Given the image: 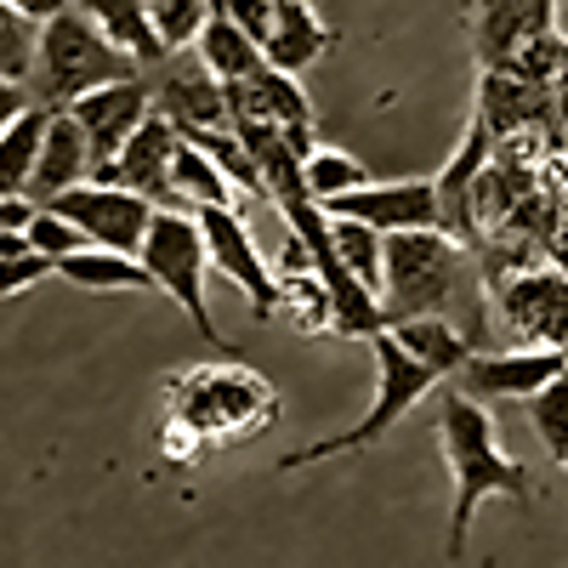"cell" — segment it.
Segmentation results:
<instances>
[{
  "label": "cell",
  "mask_w": 568,
  "mask_h": 568,
  "mask_svg": "<svg viewBox=\"0 0 568 568\" xmlns=\"http://www.w3.org/2000/svg\"><path fill=\"white\" fill-rule=\"evenodd\" d=\"M160 455L171 466L205 460L216 449L251 444L278 426V393L251 364H194L165 382Z\"/></svg>",
  "instance_id": "6da1fadb"
},
{
  "label": "cell",
  "mask_w": 568,
  "mask_h": 568,
  "mask_svg": "<svg viewBox=\"0 0 568 568\" xmlns=\"http://www.w3.org/2000/svg\"><path fill=\"white\" fill-rule=\"evenodd\" d=\"M438 444H444L449 478H455V506H449V540H444V551L460 557L478 506L489 495L529 500V471L500 449L495 415L484 409V398H471L460 387H438Z\"/></svg>",
  "instance_id": "7a4b0ae2"
},
{
  "label": "cell",
  "mask_w": 568,
  "mask_h": 568,
  "mask_svg": "<svg viewBox=\"0 0 568 568\" xmlns=\"http://www.w3.org/2000/svg\"><path fill=\"white\" fill-rule=\"evenodd\" d=\"M136 69L142 63L131 52H120L85 7H63L58 18L40 23V52H34L29 85H34V103L69 109L74 98H85V91H98L109 80H131Z\"/></svg>",
  "instance_id": "3957f363"
},
{
  "label": "cell",
  "mask_w": 568,
  "mask_h": 568,
  "mask_svg": "<svg viewBox=\"0 0 568 568\" xmlns=\"http://www.w3.org/2000/svg\"><path fill=\"white\" fill-rule=\"evenodd\" d=\"M369 353H375V398H369V409L347 426V433H329V438L307 444L302 455L278 460L284 471L336 460V455H358V449H369V444H382L393 426H398L426 393H438V382H444V375L426 364V358H415V353L393 336V329H375V336H369Z\"/></svg>",
  "instance_id": "277c9868"
},
{
  "label": "cell",
  "mask_w": 568,
  "mask_h": 568,
  "mask_svg": "<svg viewBox=\"0 0 568 568\" xmlns=\"http://www.w3.org/2000/svg\"><path fill=\"white\" fill-rule=\"evenodd\" d=\"M460 240L449 227H404L387 233V284H382V302H387V324L398 318H420V313H449L455 291H460Z\"/></svg>",
  "instance_id": "5b68a950"
},
{
  "label": "cell",
  "mask_w": 568,
  "mask_h": 568,
  "mask_svg": "<svg viewBox=\"0 0 568 568\" xmlns=\"http://www.w3.org/2000/svg\"><path fill=\"white\" fill-rule=\"evenodd\" d=\"M142 262L154 267L160 291L187 313V324H194L211 347H222V353H227L222 329H216V318H211V302H205L211 245H205L200 211H187V205H160V211H154V227H149V240H142Z\"/></svg>",
  "instance_id": "8992f818"
},
{
  "label": "cell",
  "mask_w": 568,
  "mask_h": 568,
  "mask_svg": "<svg viewBox=\"0 0 568 568\" xmlns=\"http://www.w3.org/2000/svg\"><path fill=\"white\" fill-rule=\"evenodd\" d=\"M495 318L511 347H568V267L557 262H517L489 273Z\"/></svg>",
  "instance_id": "52a82bcc"
},
{
  "label": "cell",
  "mask_w": 568,
  "mask_h": 568,
  "mask_svg": "<svg viewBox=\"0 0 568 568\" xmlns=\"http://www.w3.org/2000/svg\"><path fill=\"white\" fill-rule=\"evenodd\" d=\"M45 205L63 211L91 245H114V251H136V256L154 227V211H160V200L136 194L125 182H103V176H85V182L63 187V194H52Z\"/></svg>",
  "instance_id": "ba28073f"
},
{
  "label": "cell",
  "mask_w": 568,
  "mask_h": 568,
  "mask_svg": "<svg viewBox=\"0 0 568 568\" xmlns=\"http://www.w3.org/2000/svg\"><path fill=\"white\" fill-rule=\"evenodd\" d=\"M471 109L489 120L495 136L562 125L551 80H546V74H529V69H517V63H484V69H478V98H471Z\"/></svg>",
  "instance_id": "9c48e42d"
},
{
  "label": "cell",
  "mask_w": 568,
  "mask_h": 568,
  "mask_svg": "<svg viewBox=\"0 0 568 568\" xmlns=\"http://www.w3.org/2000/svg\"><path fill=\"white\" fill-rule=\"evenodd\" d=\"M69 114L85 125V142H91V176H109L120 149L136 136V125L154 114V85H142L136 74L131 80H109L98 91L69 103Z\"/></svg>",
  "instance_id": "30bf717a"
},
{
  "label": "cell",
  "mask_w": 568,
  "mask_h": 568,
  "mask_svg": "<svg viewBox=\"0 0 568 568\" xmlns=\"http://www.w3.org/2000/svg\"><path fill=\"white\" fill-rule=\"evenodd\" d=\"M200 227H205V245H211V273H227L233 284H240V291L251 296V313L262 324L278 318V267L262 262L240 205H205Z\"/></svg>",
  "instance_id": "8fae6325"
},
{
  "label": "cell",
  "mask_w": 568,
  "mask_h": 568,
  "mask_svg": "<svg viewBox=\"0 0 568 568\" xmlns=\"http://www.w3.org/2000/svg\"><path fill=\"white\" fill-rule=\"evenodd\" d=\"M557 40V0H478L471 7V52L484 63H511Z\"/></svg>",
  "instance_id": "7c38bea8"
},
{
  "label": "cell",
  "mask_w": 568,
  "mask_h": 568,
  "mask_svg": "<svg viewBox=\"0 0 568 568\" xmlns=\"http://www.w3.org/2000/svg\"><path fill=\"white\" fill-rule=\"evenodd\" d=\"M568 369V347H506V353H471L455 375V387L471 398H535L546 382Z\"/></svg>",
  "instance_id": "4fadbf2b"
},
{
  "label": "cell",
  "mask_w": 568,
  "mask_h": 568,
  "mask_svg": "<svg viewBox=\"0 0 568 568\" xmlns=\"http://www.w3.org/2000/svg\"><path fill=\"white\" fill-rule=\"evenodd\" d=\"M336 216H358L382 233H404V227H438V176H398V182H358L347 194L324 200Z\"/></svg>",
  "instance_id": "5bb4252c"
},
{
  "label": "cell",
  "mask_w": 568,
  "mask_h": 568,
  "mask_svg": "<svg viewBox=\"0 0 568 568\" xmlns=\"http://www.w3.org/2000/svg\"><path fill=\"white\" fill-rule=\"evenodd\" d=\"M154 109L176 120V131H216L233 125V103H227V80L194 52V58H176L160 85H154Z\"/></svg>",
  "instance_id": "9a60e30c"
},
{
  "label": "cell",
  "mask_w": 568,
  "mask_h": 568,
  "mask_svg": "<svg viewBox=\"0 0 568 568\" xmlns=\"http://www.w3.org/2000/svg\"><path fill=\"white\" fill-rule=\"evenodd\" d=\"M176 149H182V131H176V120L154 109L149 120L136 125V136L120 149V160H114V171H109L103 182H125V187H136V194H149V200L171 205V200H176V194H171Z\"/></svg>",
  "instance_id": "2e32d148"
},
{
  "label": "cell",
  "mask_w": 568,
  "mask_h": 568,
  "mask_svg": "<svg viewBox=\"0 0 568 568\" xmlns=\"http://www.w3.org/2000/svg\"><path fill=\"white\" fill-rule=\"evenodd\" d=\"M278 313H291L302 336H336V302H329V284L313 267L302 233H291L278 256Z\"/></svg>",
  "instance_id": "e0dca14e"
},
{
  "label": "cell",
  "mask_w": 568,
  "mask_h": 568,
  "mask_svg": "<svg viewBox=\"0 0 568 568\" xmlns=\"http://www.w3.org/2000/svg\"><path fill=\"white\" fill-rule=\"evenodd\" d=\"M85 176H91L85 125H80L69 109H58V114H52V131H45V142H40V165H34V176H29V194L45 205L52 194H63V187H74V182H85Z\"/></svg>",
  "instance_id": "ac0fdd59"
},
{
  "label": "cell",
  "mask_w": 568,
  "mask_h": 568,
  "mask_svg": "<svg viewBox=\"0 0 568 568\" xmlns=\"http://www.w3.org/2000/svg\"><path fill=\"white\" fill-rule=\"evenodd\" d=\"M80 7L103 23V34L120 45V52H131L142 69H160L171 58V40L154 18V0H80Z\"/></svg>",
  "instance_id": "d6986e66"
},
{
  "label": "cell",
  "mask_w": 568,
  "mask_h": 568,
  "mask_svg": "<svg viewBox=\"0 0 568 568\" xmlns=\"http://www.w3.org/2000/svg\"><path fill=\"white\" fill-rule=\"evenodd\" d=\"M329 45H336V29L318 23V12L307 7V0H278V23L267 34V63L284 69V74H307Z\"/></svg>",
  "instance_id": "ffe728a7"
},
{
  "label": "cell",
  "mask_w": 568,
  "mask_h": 568,
  "mask_svg": "<svg viewBox=\"0 0 568 568\" xmlns=\"http://www.w3.org/2000/svg\"><path fill=\"white\" fill-rule=\"evenodd\" d=\"M58 273L80 291H160L154 267L136 251H114V245H80L58 262Z\"/></svg>",
  "instance_id": "44dd1931"
},
{
  "label": "cell",
  "mask_w": 568,
  "mask_h": 568,
  "mask_svg": "<svg viewBox=\"0 0 568 568\" xmlns=\"http://www.w3.org/2000/svg\"><path fill=\"white\" fill-rule=\"evenodd\" d=\"M187 52H200L227 85L233 80H251L256 69H267V52H262V40L240 23V18H233L227 7H222V0H216V12H211V23L200 29V40L194 45H187Z\"/></svg>",
  "instance_id": "7402d4cb"
},
{
  "label": "cell",
  "mask_w": 568,
  "mask_h": 568,
  "mask_svg": "<svg viewBox=\"0 0 568 568\" xmlns=\"http://www.w3.org/2000/svg\"><path fill=\"white\" fill-rule=\"evenodd\" d=\"M171 205H187V211H205V205H240L245 187L227 176V165L200 149L194 136H182V149H176V171H171Z\"/></svg>",
  "instance_id": "603a6c76"
},
{
  "label": "cell",
  "mask_w": 568,
  "mask_h": 568,
  "mask_svg": "<svg viewBox=\"0 0 568 568\" xmlns=\"http://www.w3.org/2000/svg\"><path fill=\"white\" fill-rule=\"evenodd\" d=\"M52 114L45 103H23L7 114V131H0V194H29V176L40 165V142L52 131Z\"/></svg>",
  "instance_id": "cb8c5ba5"
},
{
  "label": "cell",
  "mask_w": 568,
  "mask_h": 568,
  "mask_svg": "<svg viewBox=\"0 0 568 568\" xmlns=\"http://www.w3.org/2000/svg\"><path fill=\"white\" fill-rule=\"evenodd\" d=\"M393 336L415 353V358H426L438 375H460V364L478 353V342L484 336H471V329H460V324H449L444 313H420V318H398V324H387Z\"/></svg>",
  "instance_id": "d4e9b609"
},
{
  "label": "cell",
  "mask_w": 568,
  "mask_h": 568,
  "mask_svg": "<svg viewBox=\"0 0 568 568\" xmlns=\"http://www.w3.org/2000/svg\"><path fill=\"white\" fill-rule=\"evenodd\" d=\"M329 211V205H324ZM336 216V211H329ZM336 251H342V262L364 278V284H375L382 291L387 284V233L382 227H369V222H358V216H336Z\"/></svg>",
  "instance_id": "484cf974"
},
{
  "label": "cell",
  "mask_w": 568,
  "mask_h": 568,
  "mask_svg": "<svg viewBox=\"0 0 568 568\" xmlns=\"http://www.w3.org/2000/svg\"><path fill=\"white\" fill-rule=\"evenodd\" d=\"M302 176H307V194H313V200H336V194H347V187L369 182V171H364L353 154H342V149H324V142H313V149H307Z\"/></svg>",
  "instance_id": "4316f807"
},
{
  "label": "cell",
  "mask_w": 568,
  "mask_h": 568,
  "mask_svg": "<svg viewBox=\"0 0 568 568\" xmlns=\"http://www.w3.org/2000/svg\"><path fill=\"white\" fill-rule=\"evenodd\" d=\"M45 273H58V256H45L29 245V233H0V291L18 296L29 284H40Z\"/></svg>",
  "instance_id": "83f0119b"
},
{
  "label": "cell",
  "mask_w": 568,
  "mask_h": 568,
  "mask_svg": "<svg viewBox=\"0 0 568 568\" xmlns=\"http://www.w3.org/2000/svg\"><path fill=\"white\" fill-rule=\"evenodd\" d=\"M529 420H535L540 444L551 449V460H568V369L529 398Z\"/></svg>",
  "instance_id": "f1b7e54d"
},
{
  "label": "cell",
  "mask_w": 568,
  "mask_h": 568,
  "mask_svg": "<svg viewBox=\"0 0 568 568\" xmlns=\"http://www.w3.org/2000/svg\"><path fill=\"white\" fill-rule=\"evenodd\" d=\"M34 18L0 7V80L18 85L23 74H34V52H40V34H29Z\"/></svg>",
  "instance_id": "f546056e"
},
{
  "label": "cell",
  "mask_w": 568,
  "mask_h": 568,
  "mask_svg": "<svg viewBox=\"0 0 568 568\" xmlns=\"http://www.w3.org/2000/svg\"><path fill=\"white\" fill-rule=\"evenodd\" d=\"M211 12H216V0H154V18L171 40V52H187L200 40V29L211 23Z\"/></svg>",
  "instance_id": "4dcf8cb0"
},
{
  "label": "cell",
  "mask_w": 568,
  "mask_h": 568,
  "mask_svg": "<svg viewBox=\"0 0 568 568\" xmlns=\"http://www.w3.org/2000/svg\"><path fill=\"white\" fill-rule=\"evenodd\" d=\"M29 245L63 262L69 251H80V245H91V240H85V233H80V227H74V222H69L63 211H52V205H40V216L29 222Z\"/></svg>",
  "instance_id": "1f68e13d"
},
{
  "label": "cell",
  "mask_w": 568,
  "mask_h": 568,
  "mask_svg": "<svg viewBox=\"0 0 568 568\" xmlns=\"http://www.w3.org/2000/svg\"><path fill=\"white\" fill-rule=\"evenodd\" d=\"M222 7L267 45V34H273V23H278V0H222Z\"/></svg>",
  "instance_id": "d6a6232c"
},
{
  "label": "cell",
  "mask_w": 568,
  "mask_h": 568,
  "mask_svg": "<svg viewBox=\"0 0 568 568\" xmlns=\"http://www.w3.org/2000/svg\"><path fill=\"white\" fill-rule=\"evenodd\" d=\"M34 216H40V205H29L23 194H0V227L7 233H29Z\"/></svg>",
  "instance_id": "836d02e7"
},
{
  "label": "cell",
  "mask_w": 568,
  "mask_h": 568,
  "mask_svg": "<svg viewBox=\"0 0 568 568\" xmlns=\"http://www.w3.org/2000/svg\"><path fill=\"white\" fill-rule=\"evenodd\" d=\"M551 91H557V114L568 120V34L557 45V69H551Z\"/></svg>",
  "instance_id": "e575fe53"
},
{
  "label": "cell",
  "mask_w": 568,
  "mask_h": 568,
  "mask_svg": "<svg viewBox=\"0 0 568 568\" xmlns=\"http://www.w3.org/2000/svg\"><path fill=\"white\" fill-rule=\"evenodd\" d=\"M12 12H23V18H34V23H45V18H58L69 0H7Z\"/></svg>",
  "instance_id": "d590c367"
},
{
  "label": "cell",
  "mask_w": 568,
  "mask_h": 568,
  "mask_svg": "<svg viewBox=\"0 0 568 568\" xmlns=\"http://www.w3.org/2000/svg\"><path fill=\"white\" fill-rule=\"evenodd\" d=\"M546 251H551V262H557V267H568V216H562V222L551 227V240H546Z\"/></svg>",
  "instance_id": "8d00e7d4"
},
{
  "label": "cell",
  "mask_w": 568,
  "mask_h": 568,
  "mask_svg": "<svg viewBox=\"0 0 568 568\" xmlns=\"http://www.w3.org/2000/svg\"><path fill=\"white\" fill-rule=\"evenodd\" d=\"M562 466H568V460H562Z\"/></svg>",
  "instance_id": "74e56055"
}]
</instances>
